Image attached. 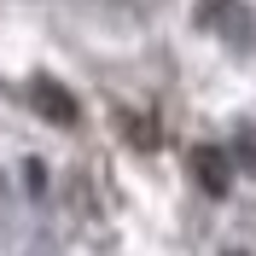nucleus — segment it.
<instances>
[{
  "label": "nucleus",
  "mask_w": 256,
  "mask_h": 256,
  "mask_svg": "<svg viewBox=\"0 0 256 256\" xmlns=\"http://www.w3.org/2000/svg\"><path fill=\"white\" fill-rule=\"evenodd\" d=\"M35 99H41V105H52V111H58V122H70V116H76V105H70V99H64L58 88H47V82L35 88Z\"/></svg>",
  "instance_id": "nucleus-1"
}]
</instances>
